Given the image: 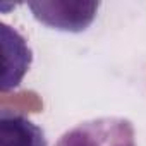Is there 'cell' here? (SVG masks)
Instances as JSON below:
<instances>
[{
  "mask_svg": "<svg viewBox=\"0 0 146 146\" xmlns=\"http://www.w3.org/2000/svg\"><path fill=\"white\" fill-rule=\"evenodd\" d=\"M0 146H48L45 131L28 115L4 108L0 112Z\"/></svg>",
  "mask_w": 146,
  "mask_h": 146,
  "instance_id": "obj_3",
  "label": "cell"
},
{
  "mask_svg": "<svg viewBox=\"0 0 146 146\" xmlns=\"http://www.w3.org/2000/svg\"><path fill=\"white\" fill-rule=\"evenodd\" d=\"M55 146H137L136 131L129 119L98 117L79 122L65 131Z\"/></svg>",
  "mask_w": 146,
  "mask_h": 146,
  "instance_id": "obj_1",
  "label": "cell"
},
{
  "mask_svg": "<svg viewBox=\"0 0 146 146\" xmlns=\"http://www.w3.org/2000/svg\"><path fill=\"white\" fill-rule=\"evenodd\" d=\"M28 9L43 26L64 33H83L91 26L100 2H29Z\"/></svg>",
  "mask_w": 146,
  "mask_h": 146,
  "instance_id": "obj_2",
  "label": "cell"
}]
</instances>
